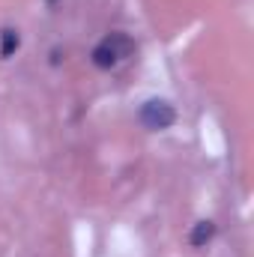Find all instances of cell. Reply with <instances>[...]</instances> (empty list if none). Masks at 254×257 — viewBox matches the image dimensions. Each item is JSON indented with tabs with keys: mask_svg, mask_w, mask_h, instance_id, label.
<instances>
[{
	"mask_svg": "<svg viewBox=\"0 0 254 257\" xmlns=\"http://www.w3.org/2000/svg\"><path fill=\"white\" fill-rule=\"evenodd\" d=\"M135 54V42L129 33H108L96 48H93V66L96 69H117Z\"/></svg>",
	"mask_w": 254,
	"mask_h": 257,
	"instance_id": "1",
	"label": "cell"
},
{
	"mask_svg": "<svg viewBox=\"0 0 254 257\" xmlns=\"http://www.w3.org/2000/svg\"><path fill=\"white\" fill-rule=\"evenodd\" d=\"M138 117H141V123L150 128V132H162V128H171L177 123V111H174V105L165 102V99H150V102H144Z\"/></svg>",
	"mask_w": 254,
	"mask_h": 257,
	"instance_id": "2",
	"label": "cell"
},
{
	"mask_svg": "<svg viewBox=\"0 0 254 257\" xmlns=\"http://www.w3.org/2000/svg\"><path fill=\"white\" fill-rule=\"evenodd\" d=\"M212 233H215V224H212V221H200V224L191 230V245H197V248H200L203 242H209V239H212Z\"/></svg>",
	"mask_w": 254,
	"mask_h": 257,
	"instance_id": "3",
	"label": "cell"
},
{
	"mask_svg": "<svg viewBox=\"0 0 254 257\" xmlns=\"http://www.w3.org/2000/svg\"><path fill=\"white\" fill-rule=\"evenodd\" d=\"M15 48H18V33H15V30H3V51H0V54L9 57Z\"/></svg>",
	"mask_w": 254,
	"mask_h": 257,
	"instance_id": "4",
	"label": "cell"
}]
</instances>
